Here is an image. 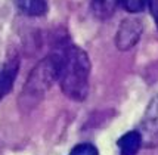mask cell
Returning a JSON list of instances; mask_svg holds the SVG:
<instances>
[{
  "instance_id": "6da1fadb",
  "label": "cell",
  "mask_w": 158,
  "mask_h": 155,
  "mask_svg": "<svg viewBox=\"0 0 158 155\" xmlns=\"http://www.w3.org/2000/svg\"><path fill=\"white\" fill-rule=\"evenodd\" d=\"M59 55V77L64 94L73 101H84L89 93L90 61L87 53L77 46H67Z\"/></svg>"
},
{
  "instance_id": "7a4b0ae2",
  "label": "cell",
  "mask_w": 158,
  "mask_h": 155,
  "mask_svg": "<svg viewBox=\"0 0 158 155\" xmlns=\"http://www.w3.org/2000/svg\"><path fill=\"white\" fill-rule=\"evenodd\" d=\"M59 77V55L52 53L41 59L30 73L19 96V107L31 109L44 98Z\"/></svg>"
},
{
  "instance_id": "3957f363",
  "label": "cell",
  "mask_w": 158,
  "mask_h": 155,
  "mask_svg": "<svg viewBox=\"0 0 158 155\" xmlns=\"http://www.w3.org/2000/svg\"><path fill=\"white\" fill-rule=\"evenodd\" d=\"M143 31V24L138 18H126L121 21L115 34V44L120 50H129L135 46Z\"/></svg>"
},
{
  "instance_id": "277c9868",
  "label": "cell",
  "mask_w": 158,
  "mask_h": 155,
  "mask_svg": "<svg viewBox=\"0 0 158 155\" xmlns=\"http://www.w3.org/2000/svg\"><path fill=\"white\" fill-rule=\"evenodd\" d=\"M142 143L146 146H157L158 145V98L149 103L142 120Z\"/></svg>"
},
{
  "instance_id": "5b68a950",
  "label": "cell",
  "mask_w": 158,
  "mask_h": 155,
  "mask_svg": "<svg viewBox=\"0 0 158 155\" xmlns=\"http://www.w3.org/2000/svg\"><path fill=\"white\" fill-rule=\"evenodd\" d=\"M16 73H18V58H12L0 71V99L10 92Z\"/></svg>"
},
{
  "instance_id": "8992f818",
  "label": "cell",
  "mask_w": 158,
  "mask_h": 155,
  "mask_svg": "<svg viewBox=\"0 0 158 155\" xmlns=\"http://www.w3.org/2000/svg\"><path fill=\"white\" fill-rule=\"evenodd\" d=\"M140 146H142V135L136 130L129 132L118 139L120 155H138Z\"/></svg>"
},
{
  "instance_id": "52a82bcc",
  "label": "cell",
  "mask_w": 158,
  "mask_h": 155,
  "mask_svg": "<svg viewBox=\"0 0 158 155\" xmlns=\"http://www.w3.org/2000/svg\"><path fill=\"white\" fill-rule=\"evenodd\" d=\"M16 5L30 16H41L48 12L46 0H16Z\"/></svg>"
},
{
  "instance_id": "ba28073f",
  "label": "cell",
  "mask_w": 158,
  "mask_h": 155,
  "mask_svg": "<svg viewBox=\"0 0 158 155\" xmlns=\"http://www.w3.org/2000/svg\"><path fill=\"white\" fill-rule=\"evenodd\" d=\"M118 5H120V0H93L92 9L98 18L106 19L115 12Z\"/></svg>"
},
{
  "instance_id": "9c48e42d",
  "label": "cell",
  "mask_w": 158,
  "mask_h": 155,
  "mask_svg": "<svg viewBox=\"0 0 158 155\" xmlns=\"http://www.w3.org/2000/svg\"><path fill=\"white\" fill-rule=\"evenodd\" d=\"M120 5L130 14H139L148 6V0H120Z\"/></svg>"
},
{
  "instance_id": "30bf717a",
  "label": "cell",
  "mask_w": 158,
  "mask_h": 155,
  "mask_svg": "<svg viewBox=\"0 0 158 155\" xmlns=\"http://www.w3.org/2000/svg\"><path fill=\"white\" fill-rule=\"evenodd\" d=\"M69 155H98V149L92 143H81L77 145Z\"/></svg>"
},
{
  "instance_id": "8fae6325",
  "label": "cell",
  "mask_w": 158,
  "mask_h": 155,
  "mask_svg": "<svg viewBox=\"0 0 158 155\" xmlns=\"http://www.w3.org/2000/svg\"><path fill=\"white\" fill-rule=\"evenodd\" d=\"M148 7H149V10H151V14L158 27V0H148Z\"/></svg>"
}]
</instances>
